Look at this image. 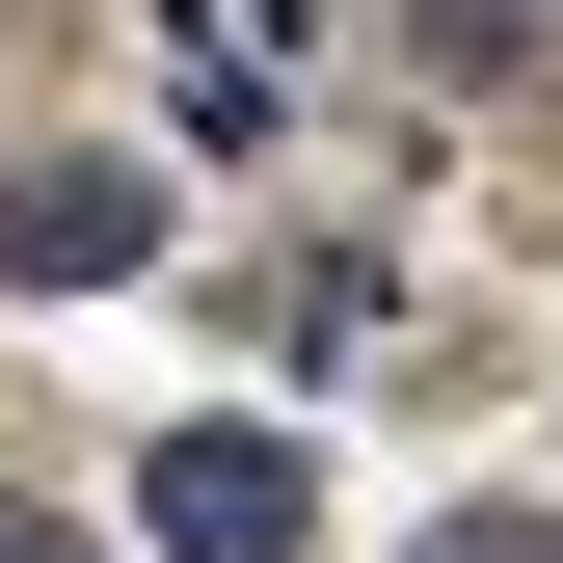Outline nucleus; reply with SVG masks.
<instances>
[{
  "instance_id": "obj_1",
  "label": "nucleus",
  "mask_w": 563,
  "mask_h": 563,
  "mask_svg": "<svg viewBox=\"0 0 563 563\" xmlns=\"http://www.w3.org/2000/svg\"><path fill=\"white\" fill-rule=\"evenodd\" d=\"M134 510H162V563H296V430H162V483H134Z\"/></svg>"
},
{
  "instance_id": "obj_2",
  "label": "nucleus",
  "mask_w": 563,
  "mask_h": 563,
  "mask_svg": "<svg viewBox=\"0 0 563 563\" xmlns=\"http://www.w3.org/2000/svg\"><path fill=\"white\" fill-rule=\"evenodd\" d=\"M134 242H162V188H134V162H27V188H0V268H27V296H108Z\"/></svg>"
},
{
  "instance_id": "obj_3",
  "label": "nucleus",
  "mask_w": 563,
  "mask_h": 563,
  "mask_svg": "<svg viewBox=\"0 0 563 563\" xmlns=\"http://www.w3.org/2000/svg\"><path fill=\"white\" fill-rule=\"evenodd\" d=\"M430 563H563V510H456V537H430Z\"/></svg>"
},
{
  "instance_id": "obj_4",
  "label": "nucleus",
  "mask_w": 563,
  "mask_h": 563,
  "mask_svg": "<svg viewBox=\"0 0 563 563\" xmlns=\"http://www.w3.org/2000/svg\"><path fill=\"white\" fill-rule=\"evenodd\" d=\"M0 563H108V537H54V510H0Z\"/></svg>"
}]
</instances>
